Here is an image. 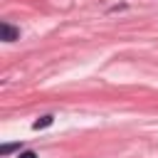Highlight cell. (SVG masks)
Segmentation results:
<instances>
[{"mask_svg": "<svg viewBox=\"0 0 158 158\" xmlns=\"http://www.w3.org/2000/svg\"><path fill=\"white\" fill-rule=\"evenodd\" d=\"M0 32H2V40H5V42H15V40L20 37V30L12 27L10 22H2V25H0Z\"/></svg>", "mask_w": 158, "mask_h": 158, "instance_id": "obj_1", "label": "cell"}, {"mask_svg": "<svg viewBox=\"0 0 158 158\" xmlns=\"http://www.w3.org/2000/svg\"><path fill=\"white\" fill-rule=\"evenodd\" d=\"M52 123H54V116L47 114V116H40V118L32 123V128H35V131H42V128H47V126H52Z\"/></svg>", "mask_w": 158, "mask_h": 158, "instance_id": "obj_2", "label": "cell"}, {"mask_svg": "<svg viewBox=\"0 0 158 158\" xmlns=\"http://www.w3.org/2000/svg\"><path fill=\"white\" fill-rule=\"evenodd\" d=\"M20 148H22V143H5V146L0 148V153H2V156H10L12 151H20Z\"/></svg>", "mask_w": 158, "mask_h": 158, "instance_id": "obj_3", "label": "cell"}, {"mask_svg": "<svg viewBox=\"0 0 158 158\" xmlns=\"http://www.w3.org/2000/svg\"><path fill=\"white\" fill-rule=\"evenodd\" d=\"M17 158H37V153H35V151H20Z\"/></svg>", "mask_w": 158, "mask_h": 158, "instance_id": "obj_4", "label": "cell"}]
</instances>
